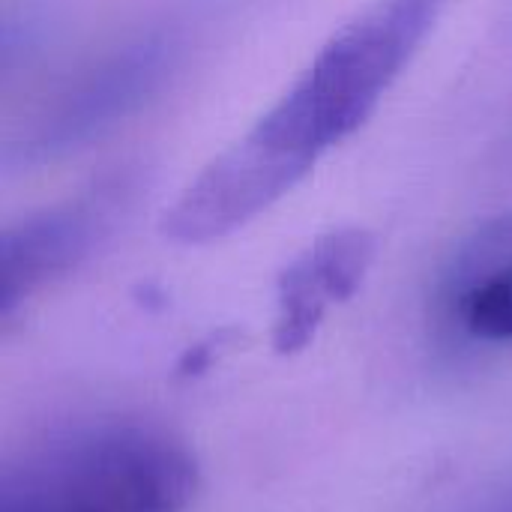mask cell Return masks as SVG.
<instances>
[{
  "label": "cell",
  "instance_id": "cell-1",
  "mask_svg": "<svg viewBox=\"0 0 512 512\" xmlns=\"http://www.w3.org/2000/svg\"><path fill=\"white\" fill-rule=\"evenodd\" d=\"M453 0H372L342 24L294 84L228 144L237 168L282 201L351 138L408 69Z\"/></svg>",
  "mask_w": 512,
  "mask_h": 512
},
{
  "label": "cell",
  "instance_id": "cell-2",
  "mask_svg": "<svg viewBox=\"0 0 512 512\" xmlns=\"http://www.w3.org/2000/svg\"><path fill=\"white\" fill-rule=\"evenodd\" d=\"M198 492V462L171 432L111 420L78 429L0 489V512H183Z\"/></svg>",
  "mask_w": 512,
  "mask_h": 512
},
{
  "label": "cell",
  "instance_id": "cell-3",
  "mask_svg": "<svg viewBox=\"0 0 512 512\" xmlns=\"http://www.w3.org/2000/svg\"><path fill=\"white\" fill-rule=\"evenodd\" d=\"M186 27L162 21L126 36L69 75L9 144V165L66 159L141 114L177 75L186 57Z\"/></svg>",
  "mask_w": 512,
  "mask_h": 512
},
{
  "label": "cell",
  "instance_id": "cell-4",
  "mask_svg": "<svg viewBox=\"0 0 512 512\" xmlns=\"http://www.w3.org/2000/svg\"><path fill=\"white\" fill-rule=\"evenodd\" d=\"M138 189L141 168L123 165L99 174L75 195L60 198L9 225L0 249L3 318L93 258L132 210Z\"/></svg>",
  "mask_w": 512,
  "mask_h": 512
},
{
  "label": "cell",
  "instance_id": "cell-5",
  "mask_svg": "<svg viewBox=\"0 0 512 512\" xmlns=\"http://www.w3.org/2000/svg\"><path fill=\"white\" fill-rule=\"evenodd\" d=\"M438 312L471 342H512V210L456 243L438 279Z\"/></svg>",
  "mask_w": 512,
  "mask_h": 512
},
{
  "label": "cell",
  "instance_id": "cell-6",
  "mask_svg": "<svg viewBox=\"0 0 512 512\" xmlns=\"http://www.w3.org/2000/svg\"><path fill=\"white\" fill-rule=\"evenodd\" d=\"M333 306L318 270L312 261L297 255L276 282V324H273V348L279 357L300 354L312 345L327 309Z\"/></svg>",
  "mask_w": 512,
  "mask_h": 512
},
{
  "label": "cell",
  "instance_id": "cell-7",
  "mask_svg": "<svg viewBox=\"0 0 512 512\" xmlns=\"http://www.w3.org/2000/svg\"><path fill=\"white\" fill-rule=\"evenodd\" d=\"M234 339H237V333L234 330H219V333H213V336H207L204 342H198V345H192L183 357H180V363H177V369H174V375L180 378V381H195V378H201L225 351H231L234 348Z\"/></svg>",
  "mask_w": 512,
  "mask_h": 512
}]
</instances>
